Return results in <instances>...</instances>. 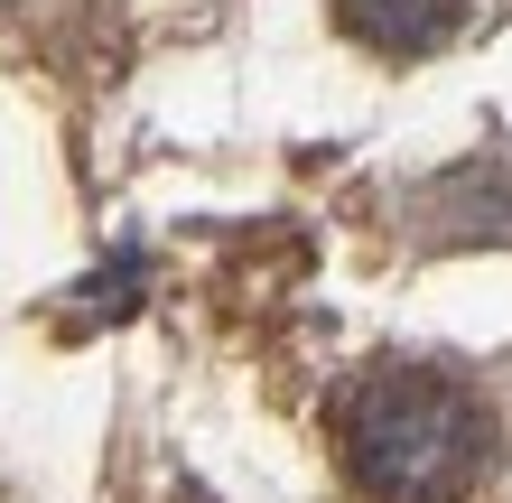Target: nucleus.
Returning <instances> with one entry per match:
<instances>
[{"label":"nucleus","instance_id":"nucleus-1","mask_svg":"<svg viewBox=\"0 0 512 503\" xmlns=\"http://www.w3.org/2000/svg\"><path fill=\"white\" fill-rule=\"evenodd\" d=\"M336 457L364 503H466L494 485L503 429L447 364H373L336 401Z\"/></svg>","mask_w":512,"mask_h":503},{"label":"nucleus","instance_id":"nucleus-2","mask_svg":"<svg viewBox=\"0 0 512 503\" xmlns=\"http://www.w3.org/2000/svg\"><path fill=\"white\" fill-rule=\"evenodd\" d=\"M345 10V28L364 47H382V56H419V47H438L447 28L466 19V0H336Z\"/></svg>","mask_w":512,"mask_h":503}]
</instances>
